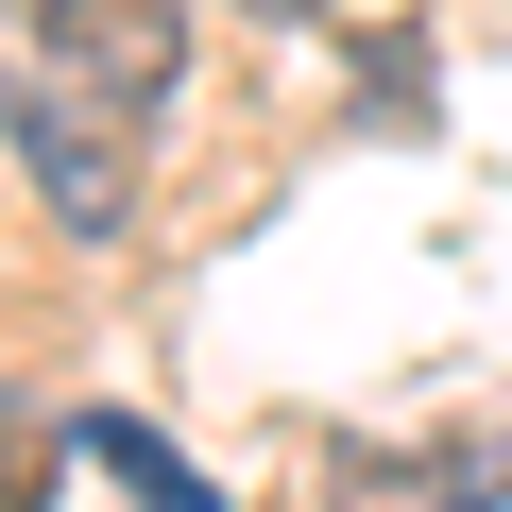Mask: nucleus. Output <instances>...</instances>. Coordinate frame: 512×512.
I'll return each instance as SVG.
<instances>
[{"mask_svg": "<svg viewBox=\"0 0 512 512\" xmlns=\"http://www.w3.org/2000/svg\"><path fill=\"white\" fill-rule=\"evenodd\" d=\"M35 52H52V86L154 120L188 86V0H35Z\"/></svg>", "mask_w": 512, "mask_h": 512, "instance_id": "f257e3e1", "label": "nucleus"}, {"mask_svg": "<svg viewBox=\"0 0 512 512\" xmlns=\"http://www.w3.org/2000/svg\"><path fill=\"white\" fill-rule=\"evenodd\" d=\"M18 154H35V188H52V222H69V239H120V222H137L120 103H86V86H18Z\"/></svg>", "mask_w": 512, "mask_h": 512, "instance_id": "f03ea898", "label": "nucleus"}, {"mask_svg": "<svg viewBox=\"0 0 512 512\" xmlns=\"http://www.w3.org/2000/svg\"><path fill=\"white\" fill-rule=\"evenodd\" d=\"M69 444H86V461H103V478H120V495H137V512H222V495H205V461H171V444H154V427H137V410H86V427H69Z\"/></svg>", "mask_w": 512, "mask_h": 512, "instance_id": "7ed1b4c3", "label": "nucleus"}, {"mask_svg": "<svg viewBox=\"0 0 512 512\" xmlns=\"http://www.w3.org/2000/svg\"><path fill=\"white\" fill-rule=\"evenodd\" d=\"M512 461H342V512H495Z\"/></svg>", "mask_w": 512, "mask_h": 512, "instance_id": "20e7f679", "label": "nucleus"}, {"mask_svg": "<svg viewBox=\"0 0 512 512\" xmlns=\"http://www.w3.org/2000/svg\"><path fill=\"white\" fill-rule=\"evenodd\" d=\"M239 18H308V0H239Z\"/></svg>", "mask_w": 512, "mask_h": 512, "instance_id": "39448f33", "label": "nucleus"}]
</instances>
